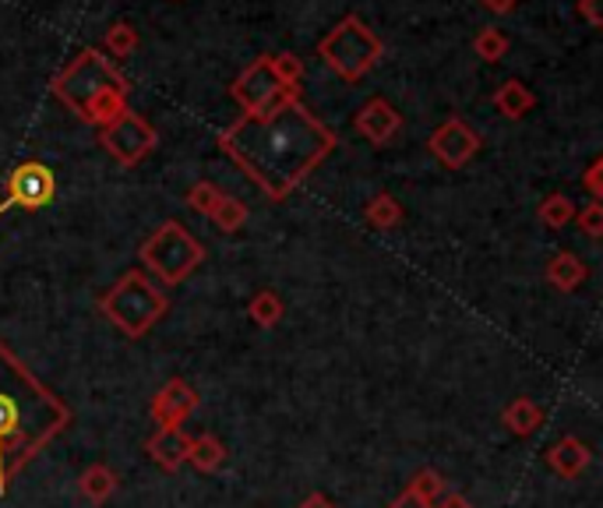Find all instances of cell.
<instances>
[{"label": "cell", "mask_w": 603, "mask_h": 508, "mask_svg": "<svg viewBox=\"0 0 603 508\" xmlns=\"http://www.w3.org/2000/svg\"><path fill=\"white\" fill-rule=\"evenodd\" d=\"M187 438L181 427H159V431L146 441V452L155 459L166 473H177L187 463Z\"/></svg>", "instance_id": "cell-14"}, {"label": "cell", "mask_w": 603, "mask_h": 508, "mask_svg": "<svg viewBox=\"0 0 603 508\" xmlns=\"http://www.w3.org/2000/svg\"><path fill=\"white\" fill-rule=\"evenodd\" d=\"M78 490H82V498L89 505H106L117 490V473L109 470L106 463H92L82 473V481H78Z\"/></svg>", "instance_id": "cell-19"}, {"label": "cell", "mask_w": 603, "mask_h": 508, "mask_svg": "<svg viewBox=\"0 0 603 508\" xmlns=\"http://www.w3.org/2000/svg\"><path fill=\"white\" fill-rule=\"evenodd\" d=\"M508 46H512V39H508L501 28L490 25V28H480V32H476V39H473V54L480 57L484 64H498V60H505Z\"/></svg>", "instance_id": "cell-24"}, {"label": "cell", "mask_w": 603, "mask_h": 508, "mask_svg": "<svg viewBox=\"0 0 603 508\" xmlns=\"http://www.w3.org/2000/svg\"><path fill=\"white\" fill-rule=\"evenodd\" d=\"M381 54H385V43H381L371 32V25L357 19V14H346V19L317 43V57L349 85H357L381 60Z\"/></svg>", "instance_id": "cell-5"}, {"label": "cell", "mask_w": 603, "mask_h": 508, "mask_svg": "<svg viewBox=\"0 0 603 508\" xmlns=\"http://www.w3.org/2000/svg\"><path fill=\"white\" fill-rule=\"evenodd\" d=\"M100 141H103V149L114 155L120 166L131 170L146 155H152L159 135H155V127L141 114H135V109H124L117 120H109L106 127H100Z\"/></svg>", "instance_id": "cell-8"}, {"label": "cell", "mask_w": 603, "mask_h": 508, "mask_svg": "<svg viewBox=\"0 0 603 508\" xmlns=\"http://www.w3.org/2000/svg\"><path fill=\"white\" fill-rule=\"evenodd\" d=\"M71 424L60 395L25 368L8 343H0V495L46 444Z\"/></svg>", "instance_id": "cell-2"}, {"label": "cell", "mask_w": 603, "mask_h": 508, "mask_svg": "<svg viewBox=\"0 0 603 508\" xmlns=\"http://www.w3.org/2000/svg\"><path fill=\"white\" fill-rule=\"evenodd\" d=\"M434 508H473V505H469V498L459 495V490H444V495L434 501Z\"/></svg>", "instance_id": "cell-32"}, {"label": "cell", "mask_w": 603, "mask_h": 508, "mask_svg": "<svg viewBox=\"0 0 603 508\" xmlns=\"http://www.w3.org/2000/svg\"><path fill=\"white\" fill-rule=\"evenodd\" d=\"M533 106H536V92L526 82H519V78H508L495 92V109L508 120H522L526 114H533Z\"/></svg>", "instance_id": "cell-17"}, {"label": "cell", "mask_w": 603, "mask_h": 508, "mask_svg": "<svg viewBox=\"0 0 603 508\" xmlns=\"http://www.w3.org/2000/svg\"><path fill=\"white\" fill-rule=\"evenodd\" d=\"M219 149L272 201L290 198L336 152V131L293 100L272 114L241 117L219 131Z\"/></svg>", "instance_id": "cell-1"}, {"label": "cell", "mask_w": 603, "mask_h": 508, "mask_svg": "<svg viewBox=\"0 0 603 508\" xmlns=\"http://www.w3.org/2000/svg\"><path fill=\"white\" fill-rule=\"evenodd\" d=\"M247 205L241 201V198H233V195H227V190H222V198H219V205L212 209V222L216 227L222 230V233H236V230H244L247 227Z\"/></svg>", "instance_id": "cell-23"}, {"label": "cell", "mask_w": 603, "mask_h": 508, "mask_svg": "<svg viewBox=\"0 0 603 508\" xmlns=\"http://www.w3.org/2000/svg\"><path fill=\"white\" fill-rule=\"evenodd\" d=\"M54 195H57V177L46 163L28 159V163L11 170V177H8V201L11 205H19V209H28V212H39L54 201Z\"/></svg>", "instance_id": "cell-9"}, {"label": "cell", "mask_w": 603, "mask_h": 508, "mask_svg": "<svg viewBox=\"0 0 603 508\" xmlns=\"http://www.w3.org/2000/svg\"><path fill=\"white\" fill-rule=\"evenodd\" d=\"M576 222H579V230L585 236H593V241H600L603 236V201H590L582 212H576Z\"/></svg>", "instance_id": "cell-29"}, {"label": "cell", "mask_w": 603, "mask_h": 508, "mask_svg": "<svg viewBox=\"0 0 603 508\" xmlns=\"http://www.w3.org/2000/svg\"><path fill=\"white\" fill-rule=\"evenodd\" d=\"M536 219H540V227H547V230H565L568 222L576 219V205H571V198H565L561 190H554V195L540 201Z\"/></svg>", "instance_id": "cell-22"}, {"label": "cell", "mask_w": 603, "mask_h": 508, "mask_svg": "<svg viewBox=\"0 0 603 508\" xmlns=\"http://www.w3.org/2000/svg\"><path fill=\"white\" fill-rule=\"evenodd\" d=\"M297 508H336V505H332L325 495H322V490H314V495H308L304 501H300Z\"/></svg>", "instance_id": "cell-35"}, {"label": "cell", "mask_w": 603, "mask_h": 508, "mask_svg": "<svg viewBox=\"0 0 603 508\" xmlns=\"http://www.w3.org/2000/svg\"><path fill=\"white\" fill-rule=\"evenodd\" d=\"M247 314H251V322L258 325V328H276L282 322V297L276 290H258L251 297V304H247Z\"/></svg>", "instance_id": "cell-21"}, {"label": "cell", "mask_w": 603, "mask_h": 508, "mask_svg": "<svg viewBox=\"0 0 603 508\" xmlns=\"http://www.w3.org/2000/svg\"><path fill=\"white\" fill-rule=\"evenodd\" d=\"M576 14L585 22V25H593L600 28L603 25V0H579L576 4Z\"/></svg>", "instance_id": "cell-30"}, {"label": "cell", "mask_w": 603, "mask_h": 508, "mask_svg": "<svg viewBox=\"0 0 603 508\" xmlns=\"http://www.w3.org/2000/svg\"><path fill=\"white\" fill-rule=\"evenodd\" d=\"M480 4L490 11V14H508L519 8V0H480Z\"/></svg>", "instance_id": "cell-34"}, {"label": "cell", "mask_w": 603, "mask_h": 508, "mask_svg": "<svg viewBox=\"0 0 603 508\" xmlns=\"http://www.w3.org/2000/svg\"><path fill=\"white\" fill-rule=\"evenodd\" d=\"M265 60L282 89H300V82H304V60L297 54H268Z\"/></svg>", "instance_id": "cell-26"}, {"label": "cell", "mask_w": 603, "mask_h": 508, "mask_svg": "<svg viewBox=\"0 0 603 508\" xmlns=\"http://www.w3.org/2000/svg\"><path fill=\"white\" fill-rule=\"evenodd\" d=\"M198 409V392L184 378H170L152 400V420L159 427H181Z\"/></svg>", "instance_id": "cell-12"}, {"label": "cell", "mask_w": 603, "mask_h": 508, "mask_svg": "<svg viewBox=\"0 0 603 508\" xmlns=\"http://www.w3.org/2000/svg\"><path fill=\"white\" fill-rule=\"evenodd\" d=\"M547 282L554 286L558 293H576L579 286L590 279V265H585L576 251H558L554 258L547 262Z\"/></svg>", "instance_id": "cell-15"}, {"label": "cell", "mask_w": 603, "mask_h": 508, "mask_svg": "<svg viewBox=\"0 0 603 508\" xmlns=\"http://www.w3.org/2000/svg\"><path fill=\"white\" fill-rule=\"evenodd\" d=\"M427 149L444 170H463L469 159L480 152V135L463 117H449L438 131L427 138Z\"/></svg>", "instance_id": "cell-10"}, {"label": "cell", "mask_w": 603, "mask_h": 508, "mask_svg": "<svg viewBox=\"0 0 603 508\" xmlns=\"http://www.w3.org/2000/svg\"><path fill=\"white\" fill-rule=\"evenodd\" d=\"M389 508H434L431 501H424V498H417V495H409V490H403L399 498H395Z\"/></svg>", "instance_id": "cell-33"}, {"label": "cell", "mask_w": 603, "mask_h": 508, "mask_svg": "<svg viewBox=\"0 0 603 508\" xmlns=\"http://www.w3.org/2000/svg\"><path fill=\"white\" fill-rule=\"evenodd\" d=\"M406 490L409 495H417V498H424V501H438L444 490H449V484H444V476L438 473V470H417L409 476V484H406Z\"/></svg>", "instance_id": "cell-27"}, {"label": "cell", "mask_w": 603, "mask_h": 508, "mask_svg": "<svg viewBox=\"0 0 603 508\" xmlns=\"http://www.w3.org/2000/svg\"><path fill=\"white\" fill-rule=\"evenodd\" d=\"M590 463H593L590 444L579 441L576 435H565L547 449V466L558 473L561 481H576V476H582L585 470H590Z\"/></svg>", "instance_id": "cell-13"}, {"label": "cell", "mask_w": 603, "mask_h": 508, "mask_svg": "<svg viewBox=\"0 0 603 508\" xmlns=\"http://www.w3.org/2000/svg\"><path fill=\"white\" fill-rule=\"evenodd\" d=\"M230 95L241 103V109L247 117H262V114H272V109H279L282 103L300 100V89H282L276 82L272 68H268V60L258 57L251 68H244L241 74H236V82L230 85Z\"/></svg>", "instance_id": "cell-7"}, {"label": "cell", "mask_w": 603, "mask_h": 508, "mask_svg": "<svg viewBox=\"0 0 603 508\" xmlns=\"http://www.w3.org/2000/svg\"><path fill=\"white\" fill-rule=\"evenodd\" d=\"M363 219H368V227L374 230H395L403 222V205L395 201L389 190H378V195L363 205Z\"/></svg>", "instance_id": "cell-20"}, {"label": "cell", "mask_w": 603, "mask_h": 508, "mask_svg": "<svg viewBox=\"0 0 603 508\" xmlns=\"http://www.w3.org/2000/svg\"><path fill=\"white\" fill-rule=\"evenodd\" d=\"M585 190L593 195V201L603 198V159H593L590 170H585Z\"/></svg>", "instance_id": "cell-31"}, {"label": "cell", "mask_w": 603, "mask_h": 508, "mask_svg": "<svg viewBox=\"0 0 603 508\" xmlns=\"http://www.w3.org/2000/svg\"><path fill=\"white\" fill-rule=\"evenodd\" d=\"M146 273L155 276L159 282L177 286L184 279H190L205 262V247L190 236L177 219H166L163 227L152 230V236L138 251Z\"/></svg>", "instance_id": "cell-6"}, {"label": "cell", "mask_w": 603, "mask_h": 508, "mask_svg": "<svg viewBox=\"0 0 603 508\" xmlns=\"http://www.w3.org/2000/svg\"><path fill=\"white\" fill-rule=\"evenodd\" d=\"M100 311L109 318V325L120 328L127 339H141L163 322L170 311V297L163 286H155L149 273L131 268L100 297Z\"/></svg>", "instance_id": "cell-4"}, {"label": "cell", "mask_w": 603, "mask_h": 508, "mask_svg": "<svg viewBox=\"0 0 603 508\" xmlns=\"http://www.w3.org/2000/svg\"><path fill=\"white\" fill-rule=\"evenodd\" d=\"M103 46H106L109 57H124V60L135 57L138 54V28L131 22H114V25L106 28Z\"/></svg>", "instance_id": "cell-25"}, {"label": "cell", "mask_w": 603, "mask_h": 508, "mask_svg": "<svg viewBox=\"0 0 603 508\" xmlns=\"http://www.w3.org/2000/svg\"><path fill=\"white\" fill-rule=\"evenodd\" d=\"M219 198H222V187H216L212 181H198V184H190V190H187V205H190V209H195L198 216H205V219L212 216V209L219 205Z\"/></svg>", "instance_id": "cell-28"}, {"label": "cell", "mask_w": 603, "mask_h": 508, "mask_svg": "<svg viewBox=\"0 0 603 508\" xmlns=\"http://www.w3.org/2000/svg\"><path fill=\"white\" fill-rule=\"evenodd\" d=\"M353 127L371 141V146H389V141L399 135L403 127V114L395 109L389 100H381V95H374V100H368L353 117Z\"/></svg>", "instance_id": "cell-11"}, {"label": "cell", "mask_w": 603, "mask_h": 508, "mask_svg": "<svg viewBox=\"0 0 603 508\" xmlns=\"http://www.w3.org/2000/svg\"><path fill=\"white\" fill-rule=\"evenodd\" d=\"M187 463L201 470V473H216L227 463V444L216 435H190L187 438Z\"/></svg>", "instance_id": "cell-18"}, {"label": "cell", "mask_w": 603, "mask_h": 508, "mask_svg": "<svg viewBox=\"0 0 603 508\" xmlns=\"http://www.w3.org/2000/svg\"><path fill=\"white\" fill-rule=\"evenodd\" d=\"M50 89L78 120L92 127H106L127 109V78L95 46L82 50L71 64H63Z\"/></svg>", "instance_id": "cell-3"}, {"label": "cell", "mask_w": 603, "mask_h": 508, "mask_svg": "<svg viewBox=\"0 0 603 508\" xmlns=\"http://www.w3.org/2000/svg\"><path fill=\"white\" fill-rule=\"evenodd\" d=\"M501 424H505L515 438H533V435L540 431V427L547 424V413H544V406H540V403L526 400V395H519L515 403H508V406L501 409Z\"/></svg>", "instance_id": "cell-16"}]
</instances>
